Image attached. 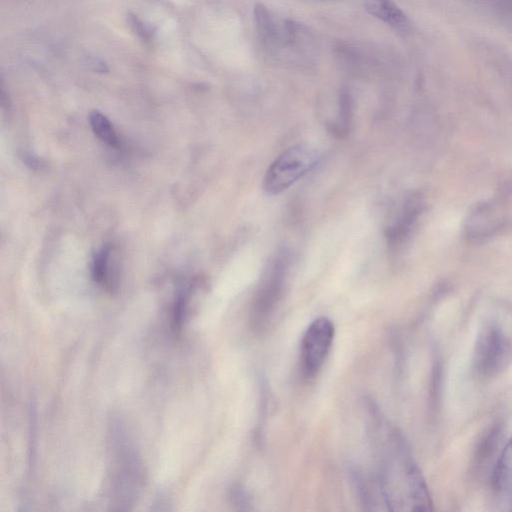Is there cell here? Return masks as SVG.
<instances>
[{
	"label": "cell",
	"mask_w": 512,
	"mask_h": 512,
	"mask_svg": "<svg viewBox=\"0 0 512 512\" xmlns=\"http://www.w3.org/2000/svg\"><path fill=\"white\" fill-rule=\"evenodd\" d=\"M375 439L379 457L378 483L387 509L429 511L432 501L425 479L399 432L377 417Z\"/></svg>",
	"instance_id": "1"
},
{
	"label": "cell",
	"mask_w": 512,
	"mask_h": 512,
	"mask_svg": "<svg viewBox=\"0 0 512 512\" xmlns=\"http://www.w3.org/2000/svg\"><path fill=\"white\" fill-rule=\"evenodd\" d=\"M109 437V498L127 509L139 497L145 482L142 459L119 420H113Z\"/></svg>",
	"instance_id": "2"
},
{
	"label": "cell",
	"mask_w": 512,
	"mask_h": 512,
	"mask_svg": "<svg viewBox=\"0 0 512 512\" xmlns=\"http://www.w3.org/2000/svg\"><path fill=\"white\" fill-rule=\"evenodd\" d=\"M318 151L306 143H299L285 150L267 169L264 190L277 195L289 188L318 163Z\"/></svg>",
	"instance_id": "3"
},
{
	"label": "cell",
	"mask_w": 512,
	"mask_h": 512,
	"mask_svg": "<svg viewBox=\"0 0 512 512\" xmlns=\"http://www.w3.org/2000/svg\"><path fill=\"white\" fill-rule=\"evenodd\" d=\"M474 365L479 374L494 376L501 373L512 361V339L503 330L488 324L476 342Z\"/></svg>",
	"instance_id": "4"
},
{
	"label": "cell",
	"mask_w": 512,
	"mask_h": 512,
	"mask_svg": "<svg viewBox=\"0 0 512 512\" xmlns=\"http://www.w3.org/2000/svg\"><path fill=\"white\" fill-rule=\"evenodd\" d=\"M334 338L330 319L319 317L306 329L300 349V366L305 378H314L325 362Z\"/></svg>",
	"instance_id": "5"
},
{
	"label": "cell",
	"mask_w": 512,
	"mask_h": 512,
	"mask_svg": "<svg viewBox=\"0 0 512 512\" xmlns=\"http://www.w3.org/2000/svg\"><path fill=\"white\" fill-rule=\"evenodd\" d=\"M503 222V215L494 203H479L467 218L465 233L471 240H482L493 235Z\"/></svg>",
	"instance_id": "6"
},
{
	"label": "cell",
	"mask_w": 512,
	"mask_h": 512,
	"mask_svg": "<svg viewBox=\"0 0 512 512\" xmlns=\"http://www.w3.org/2000/svg\"><path fill=\"white\" fill-rule=\"evenodd\" d=\"M365 10L399 34H407L411 23L405 12L393 0H365Z\"/></svg>",
	"instance_id": "7"
},
{
	"label": "cell",
	"mask_w": 512,
	"mask_h": 512,
	"mask_svg": "<svg viewBox=\"0 0 512 512\" xmlns=\"http://www.w3.org/2000/svg\"><path fill=\"white\" fill-rule=\"evenodd\" d=\"M492 484L496 494L512 508V438L496 461Z\"/></svg>",
	"instance_id": "8"
},
{
	"label": "cell",
	"mask_w": 512,
	"mask_h": 512,
	"mask_svg": "<svg viewBox=\"0 0 512 512\" xmlns=\"http://www.w3.org/2000/svg\"><path fill=\"white\" fill-rule=\"evenodd\" d=\"M89 122L94 134L110 147L119 146V138L111 121L101 112L94 110L89 114Z\"/></svg>",
	"instance_id": "9"
},
{
	"label": "cell",
	"mask_w": 512,
	"mask_h": 512,
	"mask_svg": "<svg viewBox=\"0 0 512 512\" xmlns=\"http://www.w3.org/2000/svg\"><path fill=\"white\" fill-rule=\"evenodd\" d=\"M110 247L103 246L96 252L92 262V278L99 285L112 289L110 276Z\"/></svg>",
	"instance_id": "10"
},
{
	"label": "cell",
	"mask_w": 512,
	"mask_h": 512,
	"mask_svg": "<svg viewBox=\"0 0 512 512\" xmlns=\"http://www.w3.org/2000/svg\"><path fill=\"white\" fill-rule=\"evenodd\" d=\"M190 294V287H186L179 291L175 299L172 309V327L176 332L181 330L183 322L185 321Z\"/></svg>",
	"instance_id": "11"
},
{
	"label": "cell",
	"mask_w": 512,
	"mask_h": 512,
	"mask_svg": "<svg viewBox=\"0 0 512 512\" xmlns=\"http://www.w3.org/2000/svg\"><path fill=\"white\" fill-rule=\"evenodd\" d=\"M130 23L139 36H141L145 40L149 39L151 31L137 17L131 16Z\"/></svg>",
	"instance_id": "12"
},
{
	"label": "cell",
	"mask_w": 512,
	"mask_h": 512,
	"mask_svg": "<svg viewBox=\"0 0 512 512\" xmlns=\"http://www.w3.org/2000/svg\"><path fill=\"white\" fill-rule=\"evenodd\" d=\"M234 504L242 506V509H246L245 505H249L248 496L245 495L243 490H234L232 493Z\"/></svg>",
	"instance_id": "13"
},
{
	"label": "cell",
	"mask_w": 512,
	"mask_h": 512,
	"mask_svg": "<svg viewBox=\"0 0 512 512\" xmlns=\"http://www.w3.org/2000/svg\"><path fill=\"white\" fill-rule=\"evenodd\" d=\"M497 8L504 14L512 17V0H493Z\"/></svg>",
	"instance_id": "14"
}]
</instances>
